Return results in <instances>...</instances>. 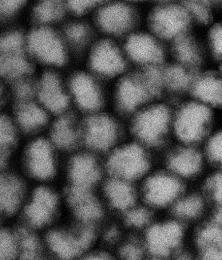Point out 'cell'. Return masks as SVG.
<instances>
[{
    "label": "cell",
    "mask_w": 222,
    "mask_h": 260,
    "mask_svg": "<svg viewBox=\"0 0 222 260\" xmlns=\"http://www.w3.org/2000/svg\"><path fill=\"white\" fill-rule=\"evenodd\" d=\"M191 229L170 214L158 215L140 235L149 256L170 260L191 247Z\"/></svg>",
    "instance_id": "5b68a950"
},
{
    "label": "cell",
    "mask_w": 222,
    "mask_h": 260,
    "mask_svg": "<svg viewBox=\"0 0 222 260\" xmlns=\"http://www.w3.org/2000/svg\"><path fill=\"white\" fill-rule=\"evenodd\" d=\"M46 134L68 156L82 149V117L74 111L54 117Z\"/></svg>",
    "instance_id": "cb8c5ba5"
},
{
    "label": "cell",
    "mask_w": 222,
    "mask_h": 260,
    "mask_svg": "<svg viewBox=\"0 0 222 260\" xmlns=\"http://www.w3.org/2000/svg\"><path fill=\"white\" fill-rule=\"evenodd\" d=\"M161 155V166L188 186L198 184L209 170L201 146L173 141Z\"/></svg>",
    "instance_id": "4fadbf2b"
},
{
    "label": "cell",
    "mask_w": 222,
    "mask_h": 260,
    "mask_svg": "<svg viewBox=\"0 0 222 260\" xmlns=\"http://www.w3.org/2000/svg\"><path fill=\"white\" fill-rule=\"evenodd\" d=\"M9 222L8 219H5V217L3 216L2 214L0 213V226L4 224V223H9Z\"/></svg>",
    "instance_id": "ee69618b"
},
{
    "label": "cell",
    "mask_w": 222,
    "mask_h": 260,
    "mask_svg": "<svg viewBox=\"0 0 222 260\" xmlns=\"http://www.w3.org/2000/svg\"><path fill=\"white\" fill-rule=\"evenodd\" d=\"M105 208L117 218L140 202L138 184L107 176L99 189Z\"/></svg>",
    "instance_id": "7402d4cb"
},
{
    "label": "cell",
    "mask_w": 222,
    "mask_h": 260,
    "mask_svg": "<svg viewBox=\"0 0 222 260\" xmlns=\"http://www.w3.org/2000/svg\"><path fill=\"white\" fill-rule=\"evenodd\" d=\"M26 6L22 1H0V22L8 23L17 19L24 11Z\"/></svg>",
    "instance_id": "d590c367"
},
{
    "label": "cell",
    "mask_w": 222,
    "mask_h": 260,
    "mask_svg": "<svg viewBox=\"0 0 222 260\" xmlns=\"http://www.w3.org/2000/svg\"><path fill=\"white\" fill-rule=\"evenodd\" d=\"M33 26L58 28L68 20L66 3L60 1H40L30 10Z\"/></svg>",
    "instance_id": "f1b7e54d"
},
{
    "label": "cell",
    "mask_w": 222,
    "mask_h": 260,
    "mask_svg": "<svg viewBox=\"0 0 222 260\" xmlns=\"http://www.w3.org/2000/svg\"><path fill=\"white\" fill-rule=\"evenodd\" d=\"M156 153L127 137L105 156L107 176L139 184L154 169Z\"/></svg>",
    "instance_id": "8992f818"
},
{
    "label": "cell",
    "mask_w": 222,
    "mask_h": 260,
    "mask_svg": "<svg viewBox=\"0 0 222 260\" xmlns=\"http://www.w3.org/2000/svg\"><path fill=\"white\" fill-rule=\"evenodd\" d=\"M5 82L0 78V112H2L3 106L4 104V100H5Z\"/></svg>",
    "instance_id": "7bdbcfd3"
},
{
    "label": "cell",
    "mask_w": 222,
    "mask_h": 260,
    "mask_svg": "<svg viewBox=\"0 0 222 260\" xmlns=\"http://www.w3.org/2000/svg\"><path fill=\"white\" fill-rule=\"evenodd\" d=\"M26 44L33 64H40L45 71H58L72 56L60 27L32 26L26 32Z\"/></svg>",
    "instance_id": "8fae6325"
},
{
    "label": "cell",
    "mask_w": 222,
    "mask_h": 260,
    "mask_svg": "<svg viewBox=\"0 0 222 260\" xmlns=\"http://www.w3.org/2000/svg\"><path fill=\"white\" fill-rule=\"evenodd\" d=\"M106 177L103 157L80 149L66 156L60 184L69 191H99Z\"/></svg>",
    "instance_id": "30bf717a"
},
{
    "label": "cell",
    "mask_w": 222,
    "mask_h": 260,
    "mask_svg": "<svg viewBox=\"0 0 222 260\" xmlns=\"http://www.w3.org/2000/svg\"><path fill=\"white\" fill-rule=\"evenodd\" d=\"M215 112L191 99L173 111V141L202 146L216 126Z\"/></svg>",
    "instance_id": "9c48e42d"
},
{
    "label": "cell",
    "mask_w": 222,
    "mask_h": 260,
    "mask_svg": "<svg viewBox=\"0 0 222 260\" xmlns=\"http://www.w3.org/2000/svg\"><path fill=\"white\" fill-rule=\"evenodd\" d=\"M138 11L131 3H101L92 17V22L102 37L122 41L138 30Z\"/></svg>",
    "instance_id": "5bb4252c"
},
{
    "label": "cell",
    "mask_w": 222,
    "mask_h": 260,
    "mask_svg": "<svg viewBox=\"0 0 222 260\" xmlns=\"http://www.w3.org/2000/svg\"><path fill=\"white\" fill-rule=\"evenodd\" d=\"M35 99L53 118L73 111L68 80L58 71H45L35 78Z\"/></svg>",
    "instance_id": "ffe728a7"
},
{
    "label": "cell",
    "mask_w": 222,
    "mask_h": 260,
    "mask_svg": "<svg viewBox=\"0 0 222 260\" xmlns=\"http://www.w3.org/2000/svg\"><path fill=\"white\" fill-rule=\"evenodd\" d=\"M198 260H222V242L203 249L194 250Z\"/></svg>",
    "instance_id": "ab89813d"
},
{
    "label": "cell",
    "mask_w": 222,
    "mask_h": 260,
    "mask_svg": "<svg viewBox=\"0 0 222 260\" xmlns=\"http://www.w3.org/2000/svg\"><path fill=\"white\" fill-rule=\"evenodd\" d=\"M194 77V71L175 62L169 67H163L161 69L163 91L167 90L173 93L189 91Z\"/></svg>",
    "instance_id": "4dcf8cb0"
},
{
    "label": "cell",
    "mask_w": 222,
    "mask_h": 260,
    "mask_svg": "<svg viewBox=\"0 0 222 260\" xmlns=\"http://www.w3.org/2000/svg\"><path fill=\"white\" fill-rule=\"evenodd\" d=\"M201 147L209 169L222 170V125H216Z\"/></svg>",
    "instance_id": "e575fe53"
},
{
    "label": "cell",
    "mask_w": 222,
    "mask_h": 260,
    "mask_svg": "<svg viewBox=\"0 0 222 260\" xmlns=\"http://www.w3.org/2000/svg\"><path fill=\"white\" fill-rule=\"evenodd\" d=\"M64 190L67 219L97 233L99 228L111 217L105 208L99 191Z\"/></svg>",
    "instance_id": "ac0fdd59"
},
{
    "label": "cell",
    "mask_w": 222,
    "mask_h": 260,
    "mask_svg": "<svg viewBox=\"0 0 222 260\" xmlns=\"http://www.w3.org/2000/svg\"><path fill=\"white\" fill-rule=\"evenodd\" d=\"M118 260H144L149 256L140 235L126 233L112 249Z\"/></svg>",
    "instance_id": "d6a6232c"
},
{
    "label": "cell",
    "mask_w": 222,
    "mask_h": 260,
    "mask_svg": "<svg viewBox=\"0 0 222 260\" xmlns=\"http://www.w3.org/2000/svg\"><path fill=\"white\" fill-rule=\"evenodd\" d=\"M66 156L43 134L23 141L16 157L17 169L30 185L60 184Z\"/></svg>",
    "instance_id": "7a4b0ae2"
},
{
    "label": "cell",
    "mask_w": 222,
    "mask_h": 260,
    "mask_svg": "<svg viewBox=\"0 0 222 260\" xmlns=\"http://www.w3.org/2000/svg\"><path fill=\"white\" fill-rule=\"evenodd\" d=\"M79 260H118L112 250L97 244L88 250Z\"/></svg>",
    "instance_id": "f35d334b"
},
{
    "label": "cell",
    "mask_w": 222,
    "mask_h": 260,
    "mask_svg": "<svg viewBox=\"0 0 222 260\" xmlns=\"http://www.w3.org/2000/svg\"><path fill=\"white\" fill-rule=\"evenodd\" d=\"M160 68L131 71L116 81L112 93L114 113L125 121L163 91Z\"/></svg>",
    "instance_id": "3957f363"
},
{
    "label": "cell",
    "mask_w": 222,
    "mask_h": 260,
    "mask_svg": "<svg viewBox=\"0 0 222 260\" xmlns=\"http://www.w3.org/2000/svg\"><path fill=\"white\" fill-rule=\"evenodd\" d=\"M188 187L161 165L138 184L141 202L157 215L169 213Z\"/></svg>",
    "instance_id": "7c38bea8"
},
{
    "label": "cell",
    "mask_w": 222,
    "mask_h": 260,
    "mask_svg": "<svg viewBox=\"0 0 222 260\" xmlns=\"http://www.w3.org/2000/svg\"><path fill=\"white\" fill-rule=\"evenodd\" d=\"M48 260H79L98 244L96 231L66 218L43 235Z\"/></svg>",
    "instance_id": "ba28073f"
},
{
    "label": "cell",
    "mask_w": 222,
    "mask_h": 260,
    "mask_svg": "<svg viewBox=\"0 0 222 260\" xmlns=\"http://www.w3.org/2000/svg\"><path fill=\"white\" fill-rule=\"evenodd\" d=\"M0 260H20V232L13 222L0 226Z\"/></svg>",
    "instance_id": "1f68e13d"
},
{
    "label": "cell",
    "mask_w": 222,
    "mask_h": 260,
    "mask_svg": "<svg viewBox=\"0 0 222 260\" xmlns=\"http://www.w3.org/2000/svg\"><path fill=\"white\" fill-rule=\"evenodd\" d=\"M187 11L193 22L208 23L212 17L211 6L206 2L185 3Z\"/></svg>",
    "instance_id": "8d00e7d4"
},
{
    "label": "cell",
    "mask_w": 222,
    "mask_h": 260,
    "mask_svg": "<svg viewBox=\"0 0 222 260\" xmlns=\"http://www.w3.org/2000/svg\"><path fill=\"white\" fill-rule=\"evenodd\" d=\"M67 218V203L60 184L30 186L26 199L13 223L43 235Z\"/></svg>",
    "instance_id": "6da1fadb"
},
{
    "label": "cell",
    "mask_w": 222,
    "mask_h": 260,
    "mask_svg": "<svg viewBox=\"0 0 222 260\" xmlns=\"http://www.w3.org/2000/svg\"><path fill=\"white\" fill-rule=\"evenodd\" d=\"M209 217L222 230V206L212 209Z\"/></svg>",
    "instance_id": "b9f144b4"
},
{
    "label": "cell",
    "mask_w": 222,
    "mask_h": 260,
    "mask_svg": "<svg viewBox=\"0 0 222 260\" xmlns=\"http://www.w3.org/2000/svg\"><path fill=\"white\" fill-rule=\"evenodd\" d=\"M67 80L75 113L84 117L107 110V91L100 78L85 69L73 73Z\"/></svg>",
    "instance_id": "2e32d148"
},
{
    "label": "cell",
    "mask_w": 222,
    "mask_h": 260,
    "mask_svg": "<svg viewBox=\"0 0 222 260\" xmlns=\"http://www.w3.org/2000/svg\"><path fill=\"white\" fill-rule=\"evenodd\" d=\"M121 42L130 66H135L139 71L163 67L164 43L149 30L138 29Z\"/></svg>",
    "instance_id": "d6986e66"
},
{
    "label": "cell",
    "mask_w": 222,
    "mask_h": 260,
    "mask_svg": "<svg viewBox=\"0 0 222 260\" xmlns=\"http://www.w3.org/2000/svg\"><path fill=\"white\" fill-rule=\"evenodd\" d=\"M82 149L104 158L128 137L123 118L107 110L82 117Z\"/></svg>",
    "instance_id": "52a82bcc"
},
{
    "label": "cell",
    "mask_w": 222,
    "mask_h": 260,
    "mask_svg": "<svg viewBox=\"0 0 222 260\" xmlns=\"http://www.w3.org/2000/svg\"><path fill=\"white\" fill-rule=\"evenodd\" d=\"M171 46L175 63L194 71L201 63L202 59L201 45L191 33L172 43Z\"/></svg>",
    "instance_id": "f546056e"
},
{
    "label": "cell",
    "mask_w": 222,
    "mask_h": 260,
    "mask_svg": "<svg viewBox=\"0 0 222 260\" xmlns=\"http://www.w3.org/2000/svg\"><path fill=\"white\" fill-rule=\"evenodd\" d=\"M170 260H198V258L195 251L191 247Z\"/></svg>",
    "instance_id": "60d3db41"
},
{
    "label": "cell",
    "mask_w": 222,
    "mask_h": 260,
    "mask_svg": "<svg viewBox=\"0 0 222 260\" xmlns=\"http://www.w3.org/2000/svg\"><path fill=\"white\" fill-rule=\"evenodd\" d=\"M173 111L169 105L153 101L125 121L128 137L162 153L173 142Z\"/></svg>",
    "instance_id": "277c9868"
},
{
    "label": "cell",
    "mask_w": 222,
    "mask_h": 260,
    "mask_svg": "<svg viewBox=\"0 0 222 260\" xmlns=\"http://www.w3.org/2000/svg\"><path fill=\"white\" fill-rule=\"evenodd\" d=\"M30 186L17 169L0 170V213L8 221H15Z\"/></svg>",
    "instance_id": "44dd1931"
},
{
    "label": "cell",
    "mask_w": 222,
    "mask_h": 260,
    "mask_svg": "<svg viewBox=\"0 0 222 260\" xmlns=\"http://www.w3.org/2000/svg\"><path fill=\"white\" fill-rule=\"evenodd\" d=\"M64 40L68 45L71 55L86 54L99 36H96V27L93 22L86 19H68L60 26Z\"/></svg>",
    "instance_id": "484cf974"
},
{
    "label": "cell",
    "mask_w": 222,
    "mask_h": 260,
    "mask_svg": "<svg viewBox=\"0 0 222 260\" xmlns=\"http://www.w3.org/2000/svg\"><path fill=\"white\" fill-rule=\"evenodd\" d=\"M192 23L185 4L163 3L152 8L148 16V30L170 44L189 33Z\"/></svg>",
    "instance_id": "e0dca14e"
},
{
    "label": "cell",
    "mask_w": 222,
    "mask_h": 260,
    "mask_svg": "<svg viewBox=\"0 0 222 260\" xmlns=\"http://www.w3.org/2000/svg\"><path fill=\"white\" fill-rule=\"evenodd\" d=\"M23 141L10 114L0 112V170L12 167Z\"/></svg>",
    "instance_id": "83f0119b"
},
{
    "label": "cell",
    "mask_w": 222,
    "mask_h": 260,
    "mask_svg": "<svg viewBox=\"0 0 222 260\" xmlns=\"http://www.w3.org/2000/svg\"><path fill=\"white\" fill-rule=\"evenodd\" d=\"M86 70L103 82L117 81L129 71L121 41L99 36L85 54Z\"/></svg>",
    "instance_id": "9a60e30c"
},
{
    "label": "cell",
    "mask_w": 222,
    "mask_h": 260,
    "mask_svg": "<svg viewBox=\"0 0 222 260\" xmlns=\"http://www.w3.org/2000/svg\"><path fill=\"white\" fill-rule=\"evenodd\" d=\"M10 115L24 140L45 134L53 119L35 97L15 102Z\"/></svg>",
    "instance_id": "603a6c76"
},
{
    "label": "cell",
    "mask_w": 222,
    "mask_h": 260,
    "mask_svg": "<svg viewBox=\"0 0 222 260\" xmlns=\"http://www.w3.org/2000/svg\"><path fill=\"white\" fill-rule=\"evenodd\" d=\"M221 75H222V65H221Z\"/></svg>",
    "instance_id": "bcb514c9"
},
{
    "label": "cell",
    "mask_w": 222,
    "mask_h": 260,
    "mask_svg": "<svg viewBox=\"0 0 222 260\" xmlns=\"http://www.w3.org/2000/svg\"><path fill=\"white\" fill-rule=\"evenodd\" d=\"M197 186L207 200L211 209L222 206V170L209 169Z\"/></svg>",
    "instance_id": "836d02e7"
},
{
    "label": "cell",
    "mask_w": 222,
    "mask_h": 260,
    "mask_svg": "<svg viewBox=\"0 0 222 260\" xmlns=\"http://www.w3.org/2000/svg\"><path fill=\"white\" fill-rule=\"evenodd\" d=\"M210 205L198 186H189L177 200L169 213L192 229L210 214Z\"/></svg>",
    "instance_id": "d4e9b609"
},
{
    "label": "cell",
    "mask_w": 222,
    "mask_h": 260,
    "mask_svg": "<svg viewBox=\"0 0 222 260\" xmlns=\"http://www.w3.org/2000/svg\"><path fill=\"white\" fill-rule=\"evenodd\" d=\"M144 260H166V259H163V258H156V257H153V256H147Z\"/></svg>",
    "instance_id": "f6af8a7d"
},
{
    "label": "cell",
    "mask_w": 222,
    "mask_h": 260,
    "mask_svg": "<svg viewBox=\"0 0 222 260\" xmlns=\"http://www.w3.org/2000/svg\"><path fill=\"white\" fill-rule=\"evenodd\" d=\"M189 92L192 99L211 110L222 108V75L205 73L195 75Z\"/></svg>",
    "instance_id": "4316f807"
},
{
    "label": "cell",
    "mask_w": 222,
    "mask_h": 260,
    "mask_svg": "<svg viewBox=\"0 0 222 260\" xmlns=\"http://www.w3.org/2000/svg\"><path fill=\"white\" fill-rule=\"evenodd\" d=\"M208 46L211 53L222 61V24L213 25L208 34Z\"/></svg>",
    "instance_id": "74e56055"
}]
</instances>
